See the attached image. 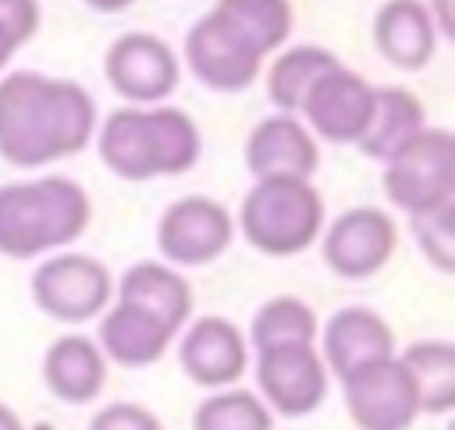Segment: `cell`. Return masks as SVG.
Here are the masks:
<instances>
[{"label": "cell", "mask_w": 455, "mask_h": 430, "mask_svg": "<svg viewBox=\"0 0 455 430\" xmlns=\"http://www.w3.org/2000/svg\"><path fill=\"white\" fill-rule=\"evenodd\" d=\"M96 124L92 96L64 78L14 71L0 78V156L14 167H43L85 149Z\"/></svg>", "instance_id": "obj_1"}, {"label": "cell", "mask_w": 455, "mask_h": 430, "mask_svg": "<svg viewBox=\"0 0 455 430\" xmlns=\"http://www.w3.org/2000/svg\"><path fill=\"white\" fill-rule=\"evenodd\" d=\"M291 32L288 0H217L185 36V60L192 75L220 92L245 89L259 60Z\"/></svg>", "instance_id": "obj_2"}, {"label": "cell", "mask_w": 455, "mask_h": 430, "mask_svg": "<svg viewBox=\"0 0 455 430\" xmlns=\"http://www.w3.org/2000/svg\"><path fill=\"white\" fill-rule=\"evenodd\" d=\"M100 156L128 181L181 174L199 160V128L174 107H121L103 121Z\"/></svg>", "instance_id": "obj_3"}, {"label": "cell", "mask_w": 455, "mask_h": 430, "mask_svg": "<svg viewBox=\"0 0 455 430\" xmlns=\"http://www.w3.org/2000/svg\"><path fill=\"white\" fill-rule=\"evenodd\" d=\"M89 224V195L71 178L14 181L0 188V252L28 259L71 245Z\"/></svg>", "instance_id": "obj_4"}, {"label": "cell", "mask_w": 455, "mask_h": 430, "mask_svg": "<svg viewBox=\"0 0 455 430\" xmlns=\"http://www.w3.org/2000/svg\"><path fill=\"white\" fill-rule=\"evenodd\" d=\"M323 224V203L302 178H259L242 203V231L267 256L302 252Z\"/></svg>", "instance_id": "obj_5"}, {"label": "cell", "mask_w": 455, "mask_h": 430, "mask_svg": "<svg viewBox=\"0 0 455 430\" xmlns=\"http://www.w3.org/2000/svg\"><path fill=\"white\" fill-rule=\"evenodd\" d=\"M384 188L409 217L455 199V139L444 128L416 131L398 153L384 160Z\"/></svg>", "instance_id": "obj_6"}, {"label": "cell", "mask_w": 455, "mask_h": 430, "mask_svg": "<svg viewBox=\"0 0 455 430\" xmlns=\"http://www.w3.org/2000/svg\"><path fill=\"white\" fill-rule=\"evenodd\" d=\"M110 274L100 259L82 252H60L32 274V299L43 313L82 323L110 302Z\"/></svg>", "instance_id": "obj_7"}, {"label": "cell", "mask_w": 455, "mask_h": 430, "mask_svg": "<svg viewBox=\"0 0 455 430\" xmlns=\"http://www.w3.org/2000/svg\"><path fill=\"white\" fill-rule=\"evenodd\" d=\"M345 384V405L359 430H409L419 416V394L402 359L387 355L352 377Z\"/></svg>", "instance_id": "obj_8"}, {"label": "cell", "mask_w": 455, "mask_h": 430, "mask_svg": "<svg viewBox=\"0 0 455 430\" xmlns=\"http://www.w3.org/2000/svg\"><path fill=\"white\" fill-rule=\"evenodd\" d=\"M373 100L377 89L363 82L355 71L341 68L338 60L309 85L299 110L306 114L313 131L323 135L327 142H359L373 121Z\"/></svg>", "instance_id": "obj_9"}, {"label": "cell", "mask_w": 455, "mask_h": 430, "mask_svg": "<svg viewBox=\"0 0 455 430\" xmlns=\"http://www.w3.org/2000/svg\"><path fill=\"white\" fill-rule=\"evenodd\" d=\"M256 384L281 416H306L327 394V370L313 345L256 348Z\"/></svg>", "instance_id": "obj_10"}, {"label": "cell", "mask_w": 455, "mask_h": 430, "mask_svg": "<svg viewBox=\"0 0 455 430\" xmlns=\"http://www.w3.org/2000/svg\"><path fill=\"white\" fill-rule=\"evenodd\" d=\"M231 235H235L231 213L206 195L178 199L174 206H167L156 227L160 252L181 267H199V263L217 259L228 249Z\"/></svg>", "instance_id": "obj_11"}, {"label": "cell", "mask_w": 455, "mask_h": 430, "mask_svg": "<svg viewBox=\"0 0 455 430\" xmlns=\"http://www.w3.org/2000/svg\"><path fill=\"white\" fill-rule=\"evenodd\" d=\"M107 82L135 103H160L178 85V60L171 46L149 32H128L107 50Z\"/></svg>", "instance_id": "obj_12"}, {"label": "cell", "mask_w": 455, "mask_h": 430, "mask_svg": "<svg viewBox=\"0 0 455 430\" xmlns=\"http://www.w3.org/2000/svg\"><path fill=\"white\" fill-rule=\"evenodd\" d=\"M391 249H395V220L373 206H355L341 213L323 238V259L338 277L377 274L387 263Z\"/></svg>", "instance_id": "obj_13"}, {"label": "cell", "mask_w": 455, "mask_h": 430, "mask_svg": "<svg viewBox=\"0 0 455 430\" xmlns=\"http://www.w3.org/2000/svg\"><path fill=\"white\" fill-rule=\"evenodd\" d=\"M181 370L203 387H228L245 373V338L220 316H203L188 327L178 348Z\"/></svg>", "instance_id": "obj_14"}, {"label": "cell", "mask_w": 455, "mask_h": 430, "mask_svg": "<svg viewBox=\"0 0 455 430\" xmlns=\"http://www.w3.org/2000/svg\"><path fill=\"white\" fill-rule=\"evenodd\" d=\"M245 163L259 178L309 181V174L316 171V142L291 114H277L252 128L245 142Z\"/></svg>", "instance_id": "obj_15"}, {"label": "cell", "mask_w": 455, "mask_h": 430, "mask_svg": "<svg viewBox=\"0 0 455 430\" xmlns=\"http://www.w3.org/2000/svg\"><path fill=\"white\" fill-rule=\"evenodd\" d=\"M323 355L331 362V370L345 380L387 355H395V334L391 327L363 309V306H348V309H338L323 330Z\"/></svg>", "instance_id": "obj_16"}, {"label": "cell", "mask_w": 455, "mask_h": 430, "mask_svg": "<svg viewBox=\"0 0 455 430\" xmlns=\"http://www.w3.org/2000/svg\"><path fill=\"white\" fill-rule=\"evenodd\" d=\"M171 338H174V330L164 320H156L142 306H132V302H121V299L100 323V345L121 366L156 362L167 352Z\"/></svg>", "instance_id": "obj_17"}, {"label": "cell", "mask_w": 455, "mask_h": 430, "mask_svg": "<svg viewBox=\"0 0 455 430\" xmlns=\"http://www.w3.org/2000/svg\"><path fill=\"white\" fill-rule=\"evenodd\" d=\"M43 377H46V384H50V391L57 398H64L71 405H85L103 391L107 359L89 338L64 334L46 348Z\"/></svg>", "instance_id": "obj_18"}, {"label": "cell", "mask_w": 455, "mask_h": 430, "mask_svg": "<svg viewBox=\"0 0 455 430\" xmlns=\"http://www.w3.org/2000/svg\"><path fill=\"white\" fill-rule=\"evenodd\" d=\"M377 50L398 68H423L434 57V18L419 0H387L373 18Z\"/></svg>", "instance_id": "obj_19"}, {"label": "cell", "mask_w": 455, "mask_h": 430, "mask_svg": "<svg viewBox=\"0 0 455 430\" xmlns=\"http://www.w3.org/2000/svg\"><path fill=\"white\" fill-rule=\"evenodd\" d=\"M117 299L142 306L156 320H164L174 334L192 313V288L185 277H178L164 263H135L117 281Z\"/></svg>", "instance_id": "obj_20"}, {"label": "cell", "mask_w": 455, "mask_h": 430, "mask_svg": "<svg viewBox=\"0 0 455 430\" xmlns=\"http://www.w3.org/2000/svg\"><path fill=\"white\" fill-rule=\"evenodd\" d=\"M416 131H423V107L409 89L398 85H384L377 89L373 100V121L366 128V135L359 139L363 153L373 160H387L391 153H398Z\"/></svg>", "instance_id": "obj_21"}, {"label": "cell", "mask_w": 455, "mask_h": 430, "mask_svg": "<svg viewBox=\"0 0 455 430\" xmlns=\"http://www.w3.org/2000/svg\"><path fill=\"white\" fill-rule=\"evenodd\" d=\"M416 384L419 412H448L455 405V348L448 341H416L402 352Z\"/></svg>", "instance_id": "obj_22"}, {"label": "cell", "mask_w": 455, "mask_h": 430, "mask_svg": "<svg viewBox=\"0 0 455 430\" xmlns=\"http://www.w3.org/2000/svg\"><path fill=\"white\" fill-rule=\"evenodd\" d=\"M338 57L331 50H320V46H295L288 53H281L270 68V78H267V92L270 100L288 114V110H299L302 96L309 92V85L327 71L334 68Z\"/></svg>", "instance_id": "obj_23"}, {"label": "cell", "mask_w": 455, "mask_h": 430, "mask_svg": "<svg viewBox=\"0 0 455 430\" xmlns=\"http://www.w3.org/2000/svg\"><path fill=\"white\" fill-rule=\"evenodd\" d=\"M313 334H316V316L295 295L270 299L252 316V345L256 348H270V345H313Z\"/></svg>", "instance_id": "obj_24"}, {"label": "cell", "mask_w": 455, "mask_h": 430, "mask_svg": "<svg viewBox=\"0 0 455 430\" xmlns=\"http://www.w3.org/2000/svg\"><path fill=\"white\" fill-rule=\"evenodd\" d=\"M192 430H274V419L252 391H217L196 409Z\"/></svg>", "instance_id": "obj_25"}, {"label": "cell", "mask_w": 455, "mask_h": 430, "mask_svg": "<svg viewBox=\"0 0 455 430\" xmlns=\"http://www.w3.org/2000/svg\"><path fill=\"white\" fill-rule=\"evenodd\" d=\"M412 227H416L423 252L434 259V267L451 270V263H455V199L444 206H434L427 213H416Z\"/></svg>", "instance_id": "obj_26"}, {"label": "cell", "mask_w": 455, "mask_h": 430, "mask_svg": "<svg viewBox=\"0 0 455 430\" xmlns=\"http://www.w3.org/2000/svg\"><path fill=\"white\" fill-rule=\"evenodd\" d=\"M89 430H164V426L149 409L132 405V402H117V405L100 409L92 416Z\"/></svg>", "instance_id": "obj_27"}, {"label": "cell", "mask_w": 455, "mask_h": 430, "mask_svg": "<svg viewBox=\"0 0 455 430\" xmlns=\"http://www.w3.org/2000/svg\"><path fill=\"white\" fill-rule=\"evenodd\" d=\"M0 21L25 43L39 25V4L36 0H0Z\"/></svg>", "instance_id": "obj_28"}, {"label": "cell", "mask_w": 455, "mask_h": 430, "mask_svg": "<svg viewBox=\"0 0 455 430\" xmlns=\"http://www.w3.org/2000/svg\"><path fill=\"white\" fill-rule=\"evenodd\" d=\"M430 4H434V11H437V25H441V32H444V36H451V32H455L451 0H430ZM434 11H430V18H434Z\"/></svg>", "instance_id": "obj_29"}, {"label": "cell", "mask_w": 455, "mask_h": 430, "mask_svg": "<svg viewBox=\"0 0 455 430\" xmlns=\"http://www.w3.org/2000/svg\"><path fill=\"white\" fill-rule=\"evenodd\" d=\"M18 46H21V39H18V36H14V32H11L4 21H0V68L11 60V53H14Z\"/></svg>", "instance_id": "obj_30"}, {"label": "cell", "mask_w": 455, "mask_h": 430, "mask_svg": "<svg viewBox=\"0 0 455 430\" xmlns=\"http://www.w3.org/2000/svg\"><path fill=\"white\" fill-rule=\"evenodd\" d=\"M0 430H25V426H21V419H18L4 402H0Z\"/></svg>", "instance_id": "obj_31"}, {"label": "cell", "mask_w": 455, "mask_h": 430, "mask_svg": "<svg viewBox=\"0 0 455 430\" xmlns=\"http://www.w3.org/2000/svg\"><path fill=\"white\" fill-rule=\"evenodd\" d=\"M85 4H92L96 11H124V7H132L135 0H85Z\"/></svg>", "instance_id": "obj_32"}]
</instances>
